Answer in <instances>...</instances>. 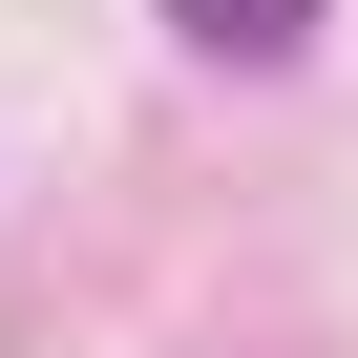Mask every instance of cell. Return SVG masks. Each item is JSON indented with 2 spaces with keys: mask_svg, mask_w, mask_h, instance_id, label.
Wrapping results in <instances>:
<instances>
[{
  "mask_svg": "<svg viewBox=\"0 0 358 358\" xmlns=\"http://www.w3.org/2000/svg\"><path fill=\"white\" fill-rule=\"evenodd\" d=\"M169 22H190L211 64H295V43H316V0H169Z\"/></svg>",
  "mask_w": 358,
  "mask_h": 358,
  "instance_id": "6da1fadb",
  "label": "cell"
}]
</instances>
